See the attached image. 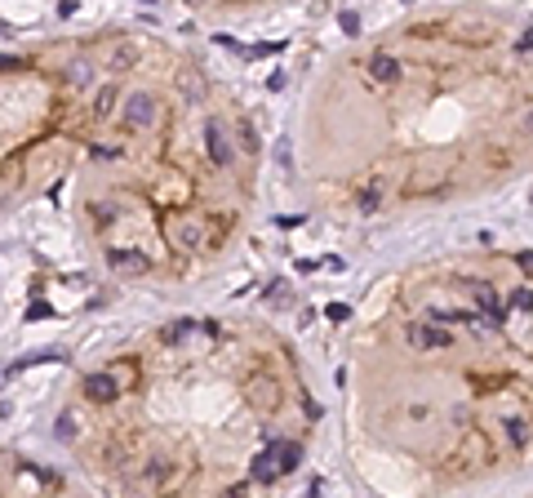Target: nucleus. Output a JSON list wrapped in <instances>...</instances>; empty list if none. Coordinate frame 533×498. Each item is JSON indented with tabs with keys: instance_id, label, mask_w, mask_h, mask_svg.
Returning a JSON list of instances; mask_svg holds the SVG:
<instances>
[{
	"instance_id": "1",
	"label": "nucleus",
	"mask_w": 533,
	"mask_h": 498,
	"mask_svg": "<svg viewBox=\"0 0 533 498\" xmlns=\"http://www.w3.org/2000/svg\"><path fill=\"white\" fill-rule=\"evenodd\" d=\"M107 267L120 272V276H147L152 272V258L138 245H125V249H107Z\"/></svg>"
},
{
	"instance_id": "2",
	"label": "nucleus",
	"mask_w": 533,
	"mask_h": 498,
	"mask_svg": "<svg viewBox=\"0 0 533 498\" xmlns=\"http://www.w3.org/2000/svg\"><path fill=\"white\" fill-rule=\"evenodd\" d=\"M125 125H129V129L156 125V98H152V94H129V98H125Z\"/></svg>"
},
{
	"instance_id": "3",
	"label": "nucleus",
	"mask_w": 533,
	"mask_h": 498,
	"mask_svg": "<svg viewBox=\"0 0 533 498\" xmlns=\"http://www.w3.org/2000/svg\"><path fill=\"white\" fill-rule=\"evenodd\" d=\"M205 147H209V160L218 165V170H227V165H231V143H227V129H223L218 116L205 125Z\"/></svg>"
},
{
	"instance_id": "4",
	"label": "nucleus",
	"mask_w": 533,
	"mask_h": 498,
	"mask_svg": "<svg viewBox=\"0 0 533 498\" xmlns=\"http://www.w3.org/2000/svg\"><path fill=\"white\" fill-rule=\"evenodd\" d=\"M85 396H89L94 405H111L116 396H120V383H116V374H111V370H98V374L85 378Z\"/></svg>"
},
{
	"instance_id": "5",
	"label": "nucleus",
	"mask_w": 533,
	"mask_h": 498,
	"mask_svg": "<svg viewBox=\"0 0 533 498\" xmlns=\"http://www.w3.org/2000/svg\"><path fill=\"white\" fill-rule=\"evenodd\" d=\"M409 343L418 347V352H440V347H449L454 338H449V329H431V325H409Z\"/></svg>"
},
{
	"instance_id": "6",
	"label": "nucleus",
	"mask_w": 533,
	"mask_h": 498,
	"mask_svg": "<svg viewBox=\"0 0 533 498\" xmlns=\"http://www.w3.org/2000/svg\"><path fill=\"white\" fill-rule=\"evenodd\" d=\"M276 445L280 441H266L262 450H258V458H254V480H262V485H271V480H280V458H276Z\"/></svg>"
},
{
	"instance_id": "7",
	"label": "nucleus",
	"mask_w": 533,
	"mask_h": 498,
	"mask_svg": "<svg viewBox=\"0 0 533 498\" xmlns=\"http://www.w3.org/2000/svg\"><path fill=\"white\" fill-rule=\"evenodd\" d=\"M364 72H369V80H378V85H395L400 80V62L391 54H374L369 62H364Z\"/></svg>"
},
{
	"instance_id": "8",
	"label": "nucleus",
	"mask_w": 533,
	"mask_h": 498,
	"mask_svg": "<svg viewBox=\"0 0 533 498\" xmlns=\"http://www.w3.org/2000/svg\"><path fill=\"white\" fill-rule=\"evenodd\" d=\"M169 236H174V245H182V249H196L200 240H205V231H200L196 218H178V223H169Z\"/></svg>"
},
{
	"instance_id": "9",
	"label": "nucleus",
	"mask_w": 533,
	"mask_h": 498,
	"mask_svg": "<svg viewBox=\"0 0 533 498\" xmlns=\"http://www.w3.org/2000/svg\"><path fill=\"white\" fill-rule=\"evenodd\" d=\"M276 458H280V476H289L298 463H303V445H293V441H280L276 445Z\"/></svg>"
},
{
	"instance_id": "10",
	"label": "nucleus",
	"mask_w": 533,
	"mask_h": 498,
	"mask_svg": "<svg viewBox=\"0 0 533 498\" xmlns=\"http://www.w3.org/2000/svg\"><path fill=\"white\" fill-rule=\"evenodd\" d=\"M196 329V316H187V321H174L169 329H160V347H174V343H182Z\"/></svg>"
},
{
	"instance_id": "11",
	"label": "nucleus",
	"mask_w": 533,
	"mask_h": 498,
	"mask_svg": "<svg viewBox=\"0 0 533 498\" xmlns=\"http://www.w3.org/2000/svg\"><path fill=\"white\" fill-rule=\"evenodd\" d=\"M503 423H507L511 445H524V441H529V423H524V419H503Z\"/></svg>"
},
{
	"instance_id": "12",
	"label": "nucleus",
	"mask_w": 533,
	"mask_h": 498,
	"mask_svg": "<svg viewBox=\"0 0 533 498\" xmlns=\"http://www.w3.org/2000/svg\"><path fill=\"white\" fill-rule=\"evenodd\" d=\"M378 205H382V187H378V182H374V187H369V192L360 196V214H374Z\"/></svg>"
},
{
	"instance_id": "13",
	"label": "nucleus",
	"mask_w": 533,
	"mask_h": 498,
	"mask_svg": "<svg viewBox=\"0 0 533 498\" xmlns=\"http://www.w3.org/2000/svg\"><path fill=\"white\" fill-rule=\"evenodd\" d=\"M325 316H329L333 325H342V321H352V307H347V303H329V307H325Z\"/></svg>"
},
{
	"instance_id": "14",
	"label": "nucleus",
	"mask_w": 533,
	"mask_h": 498,
	"mask_svg": "<svg viewBox=\"0 0 533 498\" xmlns=\"http://www.w3.org/2000/svg\"><path fill=\"white\" fill-rule=\"evenodd\" d=\"M511 307H515V311H533V289H529V285H524V289H515Z\"/></svg>"
},
{
	"instance_id": "15",
	"label": "nucleus",
	"mask_w": 533,
	"mask_h": 498,
	"mask_svg": "<svg viewBox=\"0 0 533 498\" xmlns=\"http://www.w3.org/2000/svg\"><path fill=\"white\" fill-rule=\"evenodd\" d=\"M67 76H72V85H85V80L94 76V67H89V62H72V72H67Z\"/></svg>"
},
{
	"instance_id": "16",
	"label": "nucleus",
	"mask_w": 533,
	"mask_h": 498,
	"mask_svg": "<svg viewBox=\"0 0 533 498\" xmlns=\"http://www.w3.org/2000/svg\"><path fill=\"white\" fill-rule=\"evenodd\" d=\"M49 316H54V307H49V303H31L27 307V321H49Z\"/></svg>"
},
{
	"instance_id": "17",
	"label": "nucleus",
	"mask_w": 533,
	"mask_h": 498,
	"mask_svg": "<svg viewBox=\"0 0 533 498\" xmlns=\"http://www.w3.org/2000/svg\"><path fill=\"white\" fill-rule=\"evenodd\" d=\"M111 103H116V89H103V94H98V107H94V116H107V111H111Z\"/></svg>"
},
{
	"instance_id": "18",
	"label": "nucleus",
	"mask_w": 533,
	"mask_h": 498,
	"mask_svg": "<svg viewBox=\"0 0 533 498\" xmlns=\"http://www.w3.org/2000/svg\"><path fill=\"white\" fill-rule=\"evenodd\" d=\"M515 262H520V272L533 280V249H524V254H515Z\"/></svg>"
},
{
	"instance_id": "19",
	"label": "nucleus",
	"mask_w": 533,
	"mask_h": 498,
	"mask_svg": "<svg viewBox=\"0 0 533 498\" xmlns=\"http://www.w3.org/2000/svg\"><path fill=\"white\" fill-rule=\"evenodd\" d=\"M342 31H347V36H356V31H360V18H356V13H352V9H347V13H342Z\"/></svg>"
},
{
	"instance_id": "20",
	"label": "nucleus",
	"mask_w": 533,
	"mask_h": 498,
	"mask_svg": "<svg viewBox=\"0 0 533 498\" xmlns=\"http://www.w3.org/2000/svg\"><path fill=\"white\" fill-rule=\"evenodd\" d=\"M280 49H285V45H254V49H249V58H262V54H280Z\"/></svg>"
},
{
	"instance_id": "21",
	"label": "nucleus",
	"mask_w": 533,
	"mask_h": 498,
	"mask_svg": "<svg viewBox=\"0 0 533 498\" xmlns=\"http://www.w3.org/2000/svg\"><path fill=\"white\" fill-rule=\"evenodd\" d=\"M520 49H533V27L524 31V40H520Z\"/></svg>"
},
{
	"instance_id": "22",
	"label": "nucleus",
	"mask_w": 533,
	"mask_h": 498,
	"mask_svg": "<svg viewBox=\"0 0 533 498\" xmlns=\"http://www.w3.org/2000/svg\"><path fill=\"white\" fill-rule=\"evenodd\" d=\"M524 134H529V138H533V111H529V116H524Z\"/></svg>"
},
{
	"instance_id": "23",
	"label": "nucleus",
	"mask_w": 533,
	"mask_h": 498,
	"mask_svg": "<svg viewBox=\"0 0 533 498\" xmlns=\"http://www.w3.org/2000/svg\"><path fill=\"white\" fill-rule=\"evenodd\" d=\"M187 5H200V0H187Z\"/></svg>"
}]
</instances>
